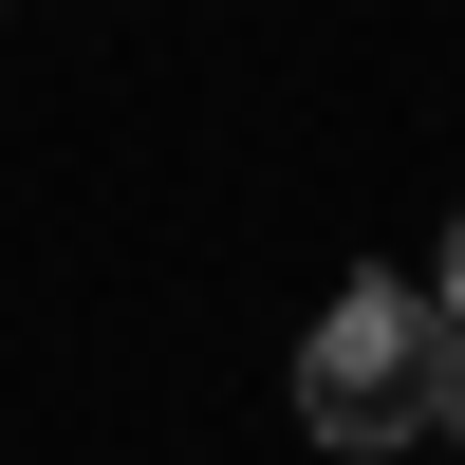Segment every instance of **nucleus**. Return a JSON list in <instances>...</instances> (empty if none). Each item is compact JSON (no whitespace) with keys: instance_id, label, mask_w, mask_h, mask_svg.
<instances>
[{"instance_id":"obj_1","label":"nucleus","mask_w":465,"mask_h":465,"mask_svg":"<svg viewBox=\"0 0 465 465\" xmlns=\"http://www.w3.org/2000/svg\"><path fill=\"white\" fill-rule=\"evenodd\" d=\"M429 354H447V298L429 280H354L317 335H298V429L354 447V465L410 447V429H429Z\"/></svg>"},{"instance_id":"obj_2","label":"nucleus","mask_w":465,"mask_h":465,"mask_svg":"<svg viewBox=\"0 0 465 465\" xmlns=\"http://www.w3.org/2000/svg\"><path fill=\"white\" fill-rule=\"evenodd\" d=\"M429 429L465 447V317H447V354H429Z\"/></svg>"},{"instance_id":"obj_3","label":"nucleus","mask_w":465,"mask_h":465,"mask_svg":"<svg viewBox=\"0 0 465 465\" xmlns=\"http://www.w3.org/2000/svg\"><path fill=\"white\" fill-rule=\"evenodd\" d=\"M429 298H447V317H465V223H447V280H429Z\"/></svg>"}]
</instances>
